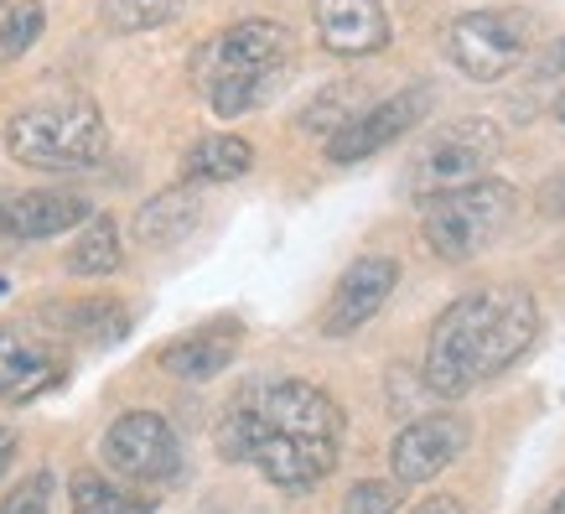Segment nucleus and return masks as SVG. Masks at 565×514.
I'll return each mask as SVG.
<instances>
[{"label": "nucleus", "mask_w": 565, "mask_h": 514, "mask_svg": "<svg viewBox=\"0 0 565 514\" xmlns=\"http://www.w3.org/2000/svg\"><path fill=\"white\" fill-rule=\"evenodd\" d=\"M343 406L307 379H280L244 395L218 421V452L228 463H255L280 494H311L338 468Z\"/></svg>", "instance_id": "nucleus-1"}, {"label": "nucleus", "mask_w": 565, "mask_h": 514, "mask_svg": "<svg viewBox=\"0 0 565 514\" xmlns=\"http://www.w3.org/2000/svg\"><path fill=\"white\" fill-rule=\"evenodd\" d=\"M534 338H540V302H534L530 286H519V281L478 286L436 317L420 379H426L430 395L457 400V395L478 390L488 379L509 375L534 348Z\"/></svg>", "instance_id": "nucleus-2"}, {"label": "nucleus", "mask_w": 565, "mask_h": 514, "mask_svg": "<svg viewBox=\"0 0 565 514\" xmlns=\"http://www.w3.org/2000/svg\"><path fill=\"white\" fill-rule=\"evenodd\" d=\"M291 63H296L291 27L270 17H249L198 48L192 84H198V94L207 99L213 115L239 120V115H249V109H259L270 99L280 88V78L291 73Z\"/></svg>", "instance_id": "nucleus-3"}, {"label": "nucleus", "mask_w": 565, "mask_h": 514, "mask_svg": "<svg viewBox=\"0 0 565 514\" xmlns=\"http://www.w3.org/2000/svg\"><path fill=\"white\" fill-rule=\"evenodd\" d=\"M6 151L36 171H84L109 151V125L94 99L26 104L6 120Z\"/></svg>", "instance_id": "nucleus-4"}, {"label": "nucleus", "mask_w": 565, "mask_h": 514, "mask_svg": "<svg viewBox=\"0 0 565 514\" xmlns=\"http://www.w3.org/2000/svg\"><path fill=\"white\" fill-rule=\"evenodd\" d=\"M514 182L478 177L467 188H451L441 198L420 203V234L441 260H472L509 229L514 219Z\"/></svg>", "instance_id": "nucleus-5"}, {"label": "nucleus", "mask_w": 565, "mask_h": 514, "mask_svg": "<svg viewBox=\"0 0 565 514\" xmlns=\"http://www.w3.org/2000/svg\"><path fill=\"white\" fill-rule=\"evenodd\" d=\"M498 156H503V130H498L488 115L451 120L415 146L411 167H405V192H411L415 203H430V198H441V192L488 177Z\"/></svg>", "instance_id": "nucleus-6"}, {"label": "nucleus", "mask_w": 565, "mask_h": 514, "mask_svg": "<svg viewBox=\"0 0 565 514\" xmlns=\"http://www.w3.org/2000/svg\"><path fill=\"white\" fill-rule=\"evenodd\" d=\"M446 57L478 78V84H498L503 73H514L534 48V17L524 6H482V11H462L451 17L441 36Z\"/></svg>", "instance_id": "nucleus-7"}, {"label": "nucleus", "mask_w": 565, "mask_h": 514, "mask_svg": "<svg viewBox=\"0 0 565 514\" xmlns=\"http://www.w3.org/2000/svg\"><path fill=\"white\" fill-rule=\"evenodd\" d=\"M104 463L130 483H172L182 473V442L167 416L156 411H125L104 431Z\"/></svg>", "instance_id": "nucleus-8"}, {"label": "nucleus", "mask_w": 565, "mask_h": 514, "mask_svg": "<svg viewBox=\"0 0 565 514\" xmlns=\"http://www.w3.org/2000/svg\"><path fill=\"white\" fill-rule=\"evenodd\" d=\"M430 99H436V88L430 84H411V88H399V94H390V99L363 104L359 115L327 140V161L353 167V161H369V156L384 151V146H394V140H405L415 125L426 120Z\"/></svg>", "instance_id": "nucleus-9"}, {"label": "nucleus", "mask_w": 565, "mask_h": 514, "mask_svg": "<svg viewBox=\"0 0 565 514\" xmlns=\"http://www.w3.org/2000/svg\"><path fill=\"white\" fill-rule=\"evenodd\" d=\"M472 442V421L457 411H430V416H415L411 427H399L390 447V468H394V483H430L441 479L446 468L457 463Z\"/></svg>", "instance_id": "nucleus-10"}, {"label": "nucleus", "mask_w": 565, "mask_h": 514, "mask_svg": "<svg viewBox=\"0 0 565 514\" xmlns=\"http://www.w3.org/2000/svg\"><path fill=\"white\" fill-rule=\"evenodd\" d=\"M68 379V354L47 338L42 323H26V327H0V400H36L47 395L52 385Z\"/></svg>", "instance_id": "nucleus-11"}, {"label": "nucleus", "mask_w": 565, "mask_h": 514, "mask_svg": "<svg viewBox=\"0 0 565 514\" xmlns=\"http://www.w3.org/2000/svg\"><path fill=\"white\" fill-rule=\"evenodd\" d=\"M399 286V260L390 255H359L338 275V286L327 296L322 307V333L327 338H348V333H359L363 323H374L384 302L394 296Z\"/></svg>", "instance_id": "nucleus-12"}, {"label": "nucleus", "mask_w": 565, "mask_h": 514, "mask_svg": "<svg viewBox=\"0 0 565 514\" xmlns=\"http://www.w3.org/2000/svg\"><path fill=\"white\" fill-rule=\"evenodd\" d=\"M88 219V203L78 192H0V240H57L63 229H78Z\"/></svg>", "instance_id": "nucleus-13"}, {"label": "nucleus", "mask_w": 565, "mask_h": 514, "mask_svg": "<svg viewBox=\"0 0 565 514\" xmlns=\"http://www.w3.org/2000/svg\"><path fill=\"white\" fill-rule=\"evenodd\" d=\"M311 17L332 57H369V52L390 48L384 0H311Z\"/></svg>", "instance_id": "nucleus-14"}, {"label": "nucleus", "mask_w": 565, "mask_h": 514, "mask_svg": "<svg viewBox=\"0 0 565 514\" xmlns=\"http://www.w3.org/2000/svg\"><path fill=\"white\" fill-rule=\"evenodd\" d=\"M239 338H244V327L228 323V317H223V323H207V327H198V333H188V338L167 343V348H161V369L177 379H213L234 364Z\"/></svg>", "instance_id": "nucleus-15"}, {"label": "nucleus", "mask_w": 565, "mask_h": 514, "mask_svg": "<svg viewBox=\"0 0 565 514\" xmlns=\"http://www.w3.org/2000/svg\"><path fill=\"white\" fill-rule=\"evenodd\" d=\"M192 223H198V192L192 188H167L146 198L136 213V240L151 244V250H167V244L188 240Z\"/></svg>", "instance_id": "nucleus-16"}, {"label": "nucleus", "mask_w": 565, "mask_h": 514, "mask_svg": "<svg viewBox=\"0 0 565 514\" xmlns=\"http://www.w3.org/2000/svg\"><path fill=\"white\" fill-rule=\"evenodd\" d=\"M255 167V146L244 136H203L192 140L188 156H182V182L198 188V182H234Z\"/></svg>", "instance_id": "nucleus-17"}, {"label": "nucleus", "mask_w": 565, "mask_h": 514, "mask_svg": "<svg viewBox=\"0 0 565 514\" xmlns=\"http://www.w3.org/2000/svg\"><path fill=\"white\" fill-rule=\"evenodd\" d=\"M36 323L47 333H68V338H88V343H115L130 327L120 302H68V307H42Z\"/></svg>", "instance_id": "nucleus-18"}, {"label": "nucleus", "mask_w": 565, "mask_h": 514, "mask_svg": "<svg viewBox=\"0 0 565 514\" xmlns=\"http://www.w3.org/2000/svg\"><path fill=\"white\" fill-rule=\"evenodd\" d=\"M125 260V244H120V223L109 213H88L78 223V240L68 250V271L73 275H115Z\"/></svg>", "instance_id": "nucleus-19"}, {"label": "nucleus", "mask_w": 565, "mask_h": 514, "mask_svg": "<svg viewBox=\"0 0 565 514\" xmlns=\"http://www.w3.org/2000/svg\"><path fill=\"white\" fill-rule=\"evenodd\" d=\"M68 499H73V514H140V510H151L156 504V494H130L125 483L104 479V473H94V468L73 473Z\"/></svg>", "instance_id": "nucleus-20"}, {"label": "nucleus", "mask_w": 565, "mask_h": 514, "mask_svg": "<svg viewBox=\"0 0 565 514\" xmlns=\"http://www.w3.org/2000/svg\"><path fill=\"white\" fill-rule=\"evenodd\" d=\"M359 99H363V84H353V78H343V84L322 88V94L311 99V109L301 115V130H311V136L332 140V136H338V130H343V125L363 109Z\"/></svg>", "instance_id": "nucleus-21"}, {"label": "nucleus", "mask_w": 565, "mask_h": 514, "mask_svg": "<svg viewBox=\"0 0 565 514\" xmlns=\"http://www.w3.org/2000/svg\"><path fill=\"white\" fill-rule=\"evenodd\" d=\"M182 11V0H104V17L115 21L120 32H151Z\"/></svg>", "instance_id": "nucleus-22"}, {"label": "nucleus", "mask_w": 565, "mask_h": 514, "mask_svg": "<svg viewBox=\"0 0 565 514\" xmlns=\"http://www.w3.org/2000/svg\"><path fill=\"white\" fill-rule=\"evenodd\" d=\"M405 489L394 479H363L343 494V514H399Z\"/></svg>", "instance_id": "nucleus-23"}, {"label": "nucleus", "mask_w": 565, "mask_h": 514, "mask_svg": "<svg viewBox=\"0 0 565 514\" xmlns=\"http://www.w3.org/2000/svg\"><path fill=\"white\" fill-rule=\"evenodd\" d=\"M52 489H57V479H52L47 468H42V473L21 479L11 494L0 499V514H47L52 510Z\"/></svg>", "instance_id": "nucleus-24"}, {"label": "nucleus", "mask_w": 565, "mask_h": 514, "mask_svg": "<svg viewBox=\"0 0 565 514\" xmlns=\"http://www.w3.org/2000/svg\"><path fill=\"white\" fill-rule=\"evenodd\" d=\"M36 32H42V6H36V0H21V6H11V21H6L0 57H21V52L36 42Z\"/></svg>", "instance_id": "nucleus-25"}, {"label": "nucleus", "mask_w": 565, "mask_h": 514, "mask_svg": "<svg viewBox=\"0 0 565 514\" xmlns=\"http://www.w3.org/2000/svg\"><path fill=\"white\" fill-rule=\"evenodd\" d=\"M534 73H540V78H561L565 73V36H555L550 48L534 52Z\"/></svg>", "instance_id": "nucleus-26"}, {"label": "nucleus", "mask_w": 565, "mask_h": 514, "mask_svg": "<svg viewBox=\"0 0 565 514\" xmlns=\"http://www.w3.org/2000/svg\"><path fill=\"white\" fill-rule=\"evenodd\" d=\"M540 208H545L550 219H555V213H561V219H565V171H561V177H550V182H545V192H540Z\"/></svg>", "instance_id": "nucleus-27"}, {"label": "nucleus", "mask_w": 565, "mask_h": 514, "mask_svg": "<svg viewBox=\"0 0 565 514\" xmlns=\"http://www.w3.org/2000/svg\"><path fill=\"white\" fill-rule=\"evenodd\" d=\"M415 514H467V504L457 494H430L426 504H420V510Z\"/></svg>", "instance_id": "nucleus-28"}, {"label": "nucleus", "mask_w": 565, "mask_h": 514, "mask_svg": "<svg viewBox=\"0 0 565 514\" xmlns=\"http://www.w3.org/2000/svg\"><path fill=\"white\" fill-rule=\"evenodd\" d=\"M11 463H17V431L0 421V479L11 473Z\"/></svg>", "instance_id": "nucleus-29"}, {"label": "nucleus", "mask_w": 565, "mask_h": 514, "mask_svg": "<svg viewBox=\"0 0 565 514\" xmlns=\"http://www.w3.org/2000/svg\"><path fill=\"white\" fill-rule=\"evenodd\" d=\"M545 514H565V489H561V494H555V499H550V504H545Z\"/></svg>", "instance_id": "nucleus-30"}, {"label": "nucleus", "mask_w": 565, "mask_h": 514, "mask_svg": "<svg viewBox=\"0 0 565 514\" xmlns=\"http://www.w3.org/2000/svg\"><path fill=\"white\" fill-rule=\"evenodd\" d=\"M6 21H11V0H0V42H6Z\"/></svg>", "instance_id": "nucleus-31"}, {"label": "nucleus", "mask_w": 565, "mask_h": 514, "mask_svg": "<svg viewBox=\"0 0 565 514\" xmlns=\"http://www.w3.org/2000/svg\"><path fill=\"white\" fill-rule=\"evenodd\" d=\"M555 120L565 125V88H561V99H555Z\"/></svg>", "instance_id": "nucleus-32"}, {"label": "nucleus", "mask_w": 565, "mask_h": 514, "mask_svg": "<svg viewBox=\"0 0 565 514\" xmlns=\"http://www.w3.org/2000/svg\"><path fill=\"white\" fill-rule=\"evenodd\" d=\"M0 296H6V281H0Z\"/></svg>", "instance_id": "nucleus-33"}]
</instances>
